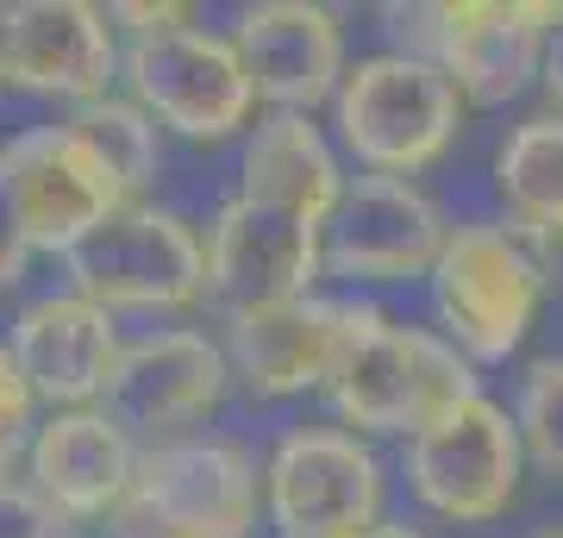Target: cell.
Listing matches in <instances>:
<instances>
[{"label": "cell", "mask_w": 563, "mask_h": 538, "mask_svg": "<svg viewBox=\"0 0 563 538\" xmlns=\"http://www.w3.org/2000/svg\"><path fill=\"white\" fill-rule=\"evenodd\" d=\"M257 458L225 432H181L144 444L132 488L107 514L113 538H251Z\"/></svg>", "instance_id": "1"}, {"label": "cell", "mask_w": 563, "mask_h": 538, "mask_svg": "<svg viewBox=\"0 0 563 538\" xmlns=\"http://www.w3.org/2000/svg\"><path fill=\"white\" fill-rule=\"evenodd\" d=\"M470 395H476V376L457 344L420 326H401L376 307L363 314L339 376L325 382V400L339 407L344 426L388 432V439H420L432 419H444Z\"/></svg>", "instance_id": "2"}, {"label": "cell", "mask_w": 563, "mask_h": 538, "mask_svg": "<svg viewBox=\"0 0 563 538\" xmlns=\"http://www.w3.org/2000/svg\"><path fill=\"white\" fill-rule=\"evenodd\" d=\"M401 57L439 63L470 107H507L544 69V39L558 7L544 0H432V7H383Z\"/></svg>", "instance_id": "3"}, {"label": "cell", "mask_w": 563, "mask_h": 538, "mask_svg": "<svg viewBox=\"0 0 563 538\" xmlns=\"http://www.w3.org/2000/svg\"><path fill=\"white\" fill-rule=\"evenodd\" d=\"M339 139L369 176L413 182L426 163L451 151L463 125V95L439 63L376 51L344 69L339 81Z\"/></svg>", "instance_id": "4"}, {"label": "cell", "mask_w": 563, "mask_h": 538, "mask_svg": "<svg viewBox=\"0 0 563 538\" xmlns=\"http://www.w3.org/2000/svg\"><path fill=\"white\" fill-rule=\"evenodd\" d=\"M544 270L514 226H457L432 263V307L470 363H507L532 332Z\"/></svg>", "instance_id": "5"}, {"label": "cell", "mask_w": 563, "mask_h": 538, "mask_svg": "<svg viewBox=\"0 0 563 538\" xmlns=\"http://www.w3.org/2000/svg\"><path fill=\"white\" fill-rule=\"evenodd\" d=\"M125 88L144 113L181 139H232L251 107V69H244L239 44L201 25H169V32H139L125 44Z\"/></svg>", "instance_id": "6"}, {"label": "cell", "mask_w": 563, "mask_h": 538, "mask_svg": "<svg viewBox=\"0 0 563 538\" xmlns=\"http://www.w3.org/2000/svg\"><path fill=\"white\" fill-rule=\"evenodd\" d=\"M276 538H357L383 514V463L344 426L282 432L263 470Z\"/></svg>", "instance_id": "7"}, {"label": "cell", "mask_w": 563, "mask_h": 538, "mask_svg": "<svg viewBox=\"0 0 563 538\" xmlns=\"http://www.w3.org/2000/svg\"><path fill=\"white\" fill-rule=\"evenodd\" d=\"M69 288L95 307H195L207 295V244L163 207H125L63 257Z\"/></svg>", "instance_id": "8"}, {"label": "cell", "mask_w": 563, "mask_h": 538, "mask_svg": "<svg viewBox=\"0 0 563 538\" xmlns=\"http://www.w3.org/2000/svg\"><path fill=\"white\" fill-rule=\"evenodd\" d=\"M325 270V220L301 207L232 195L207 232V300H220L225 319L301 300L307 282Z\"/></svg>", "instance_id": "9"}, {"label": "cell", "mask_w": 563, "mask_h": 538, "mask_svg": "<svg viewBox=\"0 0 563 538\" xmlns=\"http://www.w3.org/2000/svg\"><path fill=\"white\" fill-rule=\"evenodd\" d=\"M0 176L13 188V207L25 220L32 251H57L69 257L88 232H101L113 213H125L120 176L95 157V144L76 125H32L0 151Z\"/></svg>", "instance_id": "10"}, {"label": "cell", "mask_w": 563, "mask_h": 538, "mask_svg": "<svg viewBox=\"0 0 563 538\" xmlns=\"http://www.w3.org/2000/svg\"><path fill=\"white\" fill-rule=\"evenodd\" d=\"M520 426L488 395L457 400L444 419H432L420 439H407V482L432 514L476 526V519L507 514L520 488Z\"/></svg>", "instance_id": "11"}, {"label": "cell", "mask_w": 563, "mask_h": 538, "mask_svg": "<svg viewBox=\"0 0 563 538\" xmlns=\"http://www.w3.org/2000/svg\"><path fill=\"white\" fill-rule=\"evenodd\" d=\"M363 314H369L363 300H320V295L232 314L225 319V363L257 400H288L307 395V388H325L339 376Z\"/></svg>", "instance_id": "12"}, {"label": "cell", "mask_w": 563, "mask_h": 538, "mask_svg": "<svg viewBox=\"0 0 563 538\" xmlns=\"http://www.w3.org/2000/svg\"><path fill=\"white\" fill-rule=\"evenodd\" d=\"M451 226L439 200L401 176L344 182L339 207L325 220V270L344 282H407L432 276Z\"/></svg>", "instance_id": "13"}, {"label": "cell", "mask_w": 563, "mask_h": 538, "mask_svg": "<svg viewBox=\"0 0 563 538\" xmlns=\"http://www.w3.org/2000/svg\"><path fill=\"white\" fill-rule=\"evenodd\" d=\"M225 376L232 363L225 351L207 332H151V339H132L107 376V395H101V414L113 426H125L132 439H181V426H195L220 407L225 395Z\"/></svg>", "instance_id": "14"}, {"label": "cell", "mask_w": 563, "mask_h": 538, "mask_svg": "<svg viewBox=\"0 0 563 538\" xmlns=\"http://www.w3.org/2000/svg\"><path fill=\"white\" fill-rule=\"evenodd\" d=\"M113 13L88 0H20L0 7V81L25 95H57L76 107L107 100V76L120 57Z\"/></svg>", "instance_id": "15"}, {"label": "cell", "mask_w": 563, "mask_h": 538, "mask_svg": "<svg viewBox=\"0 0 563 538\" xmlns=\"http://www.w3.org/2000/svg\"><path fill=\"white\" fill-rule=\"evenodd\" d=\"M244 69L257 100H269L276 113H313L320 100H339L344 81V32L332 7L313 0H263L244 7L232 25Z\"/></svg>", "instance_id": "16"}, {"label": "cell", "mask_w": 563, "mask_h": 538, "mask_svg": "<svg viewBox=\"0 0 563 538\" xmlns=\"http://www.w3.org/2000/svg\"><path fill=\"white\" fill-rule=\"evenodd\" d=\"M7 351L32 382V395L69 414L107 395V376L125 344L113 332V314L69 288V295H38L32 307H20V319L7 326Z\"/></svg>", "instance_id": "17"}, {"label": "cell", "mask_w": 563, "mask_h": 538, "mask_svg": "<svg viewBox=\"0 0 563 538\" xmlns=\"http://www.w3.org/2000/svg\"><path fill=\"white\" fill-rule=\"evenodd\" d=\"M132 470H139L132 432L113 426L101 407L51 414L32 432V451H25V482L63 519H107L120 507V495L132 488Z\"/></svg>", "instance_id": "18"}, {"label": "cell", "mask_w": 563, "mask_h": 538, "mask_svg": "<svg viewBox=\"0 0 563 538\" xmlns=\"http://www.w3.org/2000/svg\"><path fill=\"white\" fill-rule=\"evenodd\" d=\"M239 195L251 200H276V207H301L313 220H332V207L344 195L339 157L320 139V125L307 113H269L244 144V169H239Z\"/></svg>", "instance_id": "19"}, {"label": "cell", "mask_w": 563, "mask_h": 538, "mask_svg": "<svg viewBox=\"0 0 563 538\" xmlns=\"http://www.w3.org/2000/svg\"><path fill=\"white\" fill-rule=\"evenodd\" d=\"M495 195L514 232L532 244H563V113H532L495 151Z\"/></svg>", "instance_id": "20"}, {"label": "cell", "mask_w": 563, "mask_h": 538, "mask_svg": "<svg viewBox=\"0 0 563 538\" xmlns=\"http://www.w3.org/2000/svg\"><path fill=\"white\" fill-rule=\"evenodd\" d=\"M69 125H76L81 139L95 144V157L120 176V188H125V200L139 207V195H144V182L157 176V163H163V139H157V120L144 113L132 95H107V100H95V107H76L69 113Z\"/></svg>", "instance_id": "21"}, {"label": "cell", "mask_w": 563, "mask_h": 538, "mask_svg": "<svg viewBox=\"0 0 563 538\" xmlns=\"http://www.w3.org/2000/svg\"><path fill=\"white\" fill-rule=\"evenodd\" d=\"M520 444L526 458L544 463L551 476H563V358H539L520 382Z\"/></svg>", "instance_id": "22"}, {"label": "cell", "mask_w": 563, "mask_h": 538, "mask_svg": "<svg viewBox=\"0 0 563 538\" xmlns=\"http://www.w3.org/2000/svg\"><path fill=\"white\" fill-rule=\"evenodd\" d=\"M32 407H38V395H32V382L20 376V363H13V351L0 344V482H7V470H13V458L20 451H32Z\"/></svg>", "instance_id": "23"}, {"label": "cell", "mask_w": 563, "mask_h": 538, "mask_svg": "<svg viewBox=\"0 0 563 538\" xmlns=\"http://www.w3.org/2000/svg\"><path fill=\"white\" fill-rule=\"evenodd\" d=\"M0 538H63V514L32 482H0Z\"/></svg>", "instance_id": "24"}, {"label": "cell", "mask_w": 563, "mask_h": 538, "mask_svg": "<svg viewBox=\"0 0 563 538\" xmlns=\"http://www.w3.org/2000/svg\"><path fill=\"white\" fill-rule=\"evenodd\" d=\"M25 257H32V239H25L20 207H13V188H7V176H0V288L20 282Z\"/></svg>", "instance_id": "25"}, {"label": "cell", "mask_w": 563, "mask_h": 538, "mask_svg": "<svg viewBox=\"0 0 563 538\" xmlns=\"http://www.w3.org/2000/svg\"><path fill=\"white\" fill-rule=\"evenodd\" d=\"M539 81H544V95H551V107L563 113V7H558L551 39H544V69H539Z\"/></svg>", "instance_id": "26"}, {"label": "cell", "mask_w": 563, "mask_h": 538, "mask_svg": "<svg viewBox=\"0 0 563 538\" xmlns=\"http://www.w3.org/2000/svg\"><path fill=\"white\" fill-rule=\"evenodd\" d=\"M357 538H426V532H413V526H395V519H376L369 532H357Z\"/></svg>", "instance_id": "27"}, {"label": "cell", "mask_w": 563, "mask_h": 538, "mask_svg": "<svg viewBox=\"0 0 563 538\" xmlns=\"http://www.w3.org/2000/svg\"><path fill=\"white\" fill-rule=\"evenodd\" d=\"M532 538H563V526H551V532H532Z\"/></svg>", "instance_id": "28"}]
</instances>
